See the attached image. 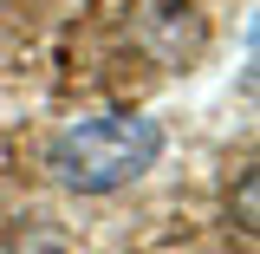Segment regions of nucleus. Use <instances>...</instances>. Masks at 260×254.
<instances>
[{"mask_svg":"<svg viewBox=\"0 0 260 254\" xmlns=\"http://www.w3.org/2000/svg\"><path fill=\"white\" fill-rule=\"evenodd\" d=\"M162 157V124L156 118H130V111H104V118H78L52 137V176L78 195H111L137 183L150 163Z\"/></svg>","mask_w":260,"mask_h":254,"instance_id":"1","label":"nucleus"}]
</instances>
